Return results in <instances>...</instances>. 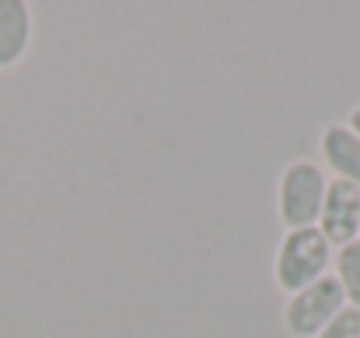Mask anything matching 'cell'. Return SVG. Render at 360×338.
<instances>
[{"instance_id": "5", "label": "cell", "mask_w": 360, "mask_h": 338, "mask_svg": "<svg viewBox=\"0 0 360 338\" xmlns=\"http://www.w3.org/2000/svg\"><path fill=\"white\" fill-rule=\"evenodd\" d=\"M319 147H322V157H326V164L333 168V175H336L340 182L360 185V136L347 122L329 126V129L322 133Z\"/></svg>"}, {"instance_id": "2", "label": "cell", "mask_w": 360, "mask_h": 338, "mask_svg": "<svg viewBox=\"0 0 360 338\" xmlns=\"http://www.w3.org/2000/svg\"><path fill=\"white\" fill-rule=\"evenodd\" d=\"M326 171L315 161H290L280 175V189H276V206H280V220L287 230L297 227H315L322 203H326Z\"/></svg>"}, {"instance_id": "7", "label": "cell", "mask_w": 360, "mask_h": 338, "mask_svg": "<svg viewBox=\"0 0 360 338\" xmlns=\"http://www.w3.org/2000/svg\"><path fill=\"white\" fill-rule=\"evenodd\" d=\"M333 279L340 283V290L347 297V307H357L360 311V241H350V244L336 248Z\"/></svg>"}, {"instance_id": "6", "label": "cell", "mask_w": 360, "mask_h": 338, "mask_svg": "<svg viewBox=\"0 0 360 338\" xmlns=\"http://www.w3.org/2000/svg\"><path fill=\"white\" fill-rule=\"evenodd\" d=\"M32 7L25 0H0V70L14 67L28 53Z\"/></svg>"}, {"instance_id": "4", "label": "cell", "mask_w": 360, "mask_h": 338, "mask_svg": "<svg viewBox=\"0 0 360 338\" xmlns=\"http://www.w3.org/2000/svg\"><path fill=\"white\" fill-rule=\"evenodd\" d=\"M319 230L329 241V248H343L360 237V185L333 178L326 189V203L319 213Z\"/></svg>"}, {"instance_id": "9", "label": "cell", "mask_w": 360, "mask_h": 338, "mask_svg": "<svg viewBox=\"0 0 360 338\" xmlns=\"http://www.w3.org/2000/svg\"><path fill=\"white\" fill-rule=\"evenodd\" d=\"M347 126H350V129H354V133L360 136V105L354 109V112H350V122H347Z\"/></svg>"}, {"instance_id": "1", "label": "cell", "mask_w": 360, "mask_h": 338, "mask_svg": "<svg viewBox=\"0 0 360 338\" xmlns=\"http://www.w3.org/2000/svg\"><path fill=\"white\" fill-rule=\"evenodd\" d=\"M329 251L333 248L319 227L287 230L280 248H276V262H273L276 286L283 293H297V290L319 283L322 276H329Z\"/></svg>"}, {"instance_id": "10", "label": "cell", "mask_w": 360, "mask_h": 338, "mask_svg": "<svg viewBox=\"0 0 360 338\" xmlns=\"http://www.w3.org/2000/svg\"><path fill=\"white\" fill-rule=\"evenodd\" d=\"M357 241H360V237H357Z\"/></svg>"}, {"instance_id": "3", "label": "cell", "mask_w": 360, "mask_h": 338, "mask_svg": "<svg viewBox=\"0 0 360 338\" xmlns=\"http://www.w3.org/2000/svg\"><path fill=\"white\" fill-rule=\"evenodd\" d=\"M343 307H347V297H343L340 283L329 272L319 283L290 293V300L283 307V325L294 338H315Z\"/></svg>"}, {"instance_id": "8", "label": "cell", "mask_w": 360, "mask_h": 338, "mask_svg": "<svg viewBox=\"0 0 360 338\" xmlns=\"http://www.w3.org/2000/svg\"><path fill=\"white\" fill-rule=\"evenodd\" d=\"M315 338H360V311L357 307H343Z\"/></svg>"}]
</instances>
